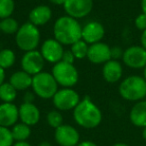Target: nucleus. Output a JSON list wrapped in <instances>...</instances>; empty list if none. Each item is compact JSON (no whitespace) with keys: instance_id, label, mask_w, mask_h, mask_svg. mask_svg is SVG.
<instances>
[{"instance_id":"nucleus-1","label":"nucleus","mask_w":146,"mask_h":146,"mask_svg":"<svg viewBox=\"0 0 146 146\" xmlns=\"http://www.w3.org/2000/svg\"><path fill=\"white\" fill-rule=\"evenodd\" d=\"M82 27L77 19L65 15L55 21L53 26L54 38L62 45H72L81 39Z\"/></svg>"},{"instance_id":"nucleus-2","label":"nucleus","mask_w":146,"mask_h":146,"mask_svg":"<svg viewBox=\"0 0 146 146\" xmlns=\"http://www.w3.org/2000/svg\"><path fill=\"white\" fill-rule=\"evenodd\" d=\"M73 118L79 126L92 129L101 123L102 112L89 97H85L73 109Z\"/></svg>"},{"instance_id":"nucleus-3","label":"nucleus","mask_w":146,"mask_h":146,"mask_svg":"<svg viewBox=\"0 0 146 146\" xmlns=\"http://www.w3.org/2000/svg\"><path fill=\"white\" fill-rule=\"evenodd\" d=\"M118 91L127 101H141L146 97V81L143 76L130 75L122 80Z\"/></svg>"},{"instance_id":"nucleus-4","label":"nucleus","mask_w":146,"mask_h":146,"mask_svg":"<svg viewBox=\"0 0 146 146\" xmlns=\"http://www.w3.org/2000/svg\"><path fill=\"white\" fill-rule=\"evenodd\" d=\"M16 45L24 52L36 50L40 42V32L38 27L31 22H26L19 27L15 34Z\"/></svg>"},{"instance_id":"nucleus-5","label":"nucleus","mask_w":146,"mask_h":146,"mask_svg":"<svg viewBox=\"0 0 146 146\" xmlns=\"http://www.w3.org/2000/svg\"><path fill=\"white\" fill-rule=\"evenodd\" d=\"M32 89L33 92L42 99L53 98L58 91V83L51 73L42 72L38 73L32 78Z\"/></svg>"},{"instance_id":"nucleus-6","label":"nucleus","mask_w":146,"mask_h":146,"mask_svg":"<svg viewBox=\"0 0 146 146\" xmlns=\"http://www.w3.org/2000/svg\"><path fill=\"white\" fill-rule=\"evenodd\" d=\"M51 74L58 85L65 88L73 87L79 79V73L76 67L73 64L65 63L63 61H59L53 65Z\"/></svg>"},{"instance_id":"nucleus-7","label":"nucleus","mask_w":146,"mask_h":146,"mask_svg":"<svg viewBox=\"0 0 146 146\" xmlns=\"http://www.w3.org/2000/svg\"><path fill=\"white\" fill-rule=\"evenodd\" d=\"M55 108L60 111H68L74 109L80 102V96L77 92L72 88L58 89L52 98Z\"/></svg>"},{"instance_id":"nucleus-8","label":"nucleus","mask_w":146,"mask_h":146,"mask_svg":"<svg viewBox=\"0 0 146 146\" xmlns=\"http://www.w3.org/2000/svg\"><path fill=\"white\" fill-rule=\"evenodd\" d=\"M122 61L132 69H143L146 65V50L141 45H132L123 52Z\"/></svg>"},{"instance_id":"nucleus-9","label":"nucleus","mask_w":146,"mask_h":146,"mask_svg":"<svg viewBox=\"0 0 146 146\" xmlns=\"http://www.w3.org/2000/svg\"><path fill=\"white\" fill-rule=\"evenodd\" d=\"M44 58L41 55L40 51H38L37 49L25 52L21 58L22 70L30 74L31 76H34L38 73L42 72L43 68H44Z\"/></svg>"},{"instance_id":"nucleus-10","label":"nucleus","mask_w":146,"mask_h":146,"mask_svg":"<svg viewBox=\"0 0 146 146\" xmlns=\"http://www.w3.org/2000/svg\"><path fill=\"white\" fill-rule=\"evenodd\" d=\"M68 16L75 19L84 18L93 8V0H66L63 4Z\"/></svg>"},{"instance_id":"nucleus-11","label":"nucleus","mask_w":146,"mask_h":146,"mask_svg":"<svg viewBox=\"0 0 146 146\" xmlns=\"http://www.w3.org/2000/svg\"><path fill=\"white\" fill-rule=\"evenodd\" d=\"M64 51L63 45L55 38H49L45 40L40 47V53L44 60L54 64L61 61Z\"/></svg>"},{"instance_id":"nucleus-12","label":"nucleus","mask_w":146,"mask_h":146,"mask_svg":"<svg viewBox=\"0 0 146 146\" xmlns=\"http://www.w3.org/2000/svg\"><path fill=\"white\" fill-rule=\"evenodd\" d=\"M54 137L60 146H76L80 139L79 132L68 124H62L56 128Z\"/></svg>"},{"instance_id":"nucleus-13","label":"nucleus","mask_w":146,"mask_h":146,"mask_svg":"<svg viewBox=\"0 0 146 146\" xmlns=\"http://www.w3.org/2000/svg\"><path fill=\"white\" fill-rule=\"evenodd\" d=\"M87 58L93 64H104L111 59V47L101 41L89 45Z\"/></svg>"},{"instance_id":"nucleus-14","label":"nucleus","mask_w":146,"mask_h":146,"mask_svg":"<svg viewBox=\"0 0 146 146\" xmlns=\"http://www.w3.org/2000/svg\"><path fill=\"white\" fill-rule=\"evenodd\" d=\"M105 35V29L103 25L98 21H90L85 26L82 27L81 39L88 45L100 42Z\"/></svg>"},{"instance_id":"nucleus-15","label":"nucleus","mask_w":146,"mask_h":146,"mask_svg":"<svg viewBox=\"0 0 146 146\" xmlns=\"http://www.w3.org/2000/svg\"><path fill=\"white\" fill-rule=\"evenodd\" d=\"M19 119V109L13 103L0 104V126L10 127L16 124Z\"/></svg>"},{"instance_id":"nucleus-16","label":"nucleus","mask_w":146,"mask_h":146,"mask_svg":"<svg viewBox=\"0 0 146 146\" xmlns=\"http://www.w3.org/2000/svg\"><path fill=\"white\" fill-rule=\"evenodd\" d=\"M19 109V119L22 123L27 124L28 126H33L38 123L40 119V111L34 103L24 102L18 107Z\"/></svg>"},{"instance_id":"nucleus-17","label":"nucleus","mask_w":146,"mask_h":146,"mask_svg":"<svg viewBox=\"0 0 146 146\" xmlns=\"http://www.w3.org/2000/svg\"><path fill=\"white\" fill-rule=\"evenodd\" d=\"M123 75V67L118 60L110 59L103 64L102 76L104 80L108 83H116L122 78Z\"/></svg>"},{"instance_id":"nucleus-18","label":"nucleus","mask_w":146,"mask_h":146,"mask_svg":"<svg viewBox=\"0 0 146 146\" xmlns=\"http://www.w3.org/2000/svg\"><path fill=\"white\" fill-rule=\"evenodd\" d=\"M52 17V10L47 5L35 6L29 13V22L35 26H43L50 21Z\"/></svg>"},{"instance_id":"nucleus-19","label":"nucleus","mask_w":146,"mask_h":146,"mask_svg":"<svg viewBox=\"0 0 146 146\" xmlns=\"http://www.w3.org/2000/svg\"><path fill=\"white\" fill-rule=\"evenodd\" d=\"M129 119L137 127H146V100H141L134 104L130 110Z\"/></svg>"},{"instance_id":"nucleus-20","label":"nucleus","mask_w":146,"mask_h":146,"mask_svg":"<svg viewBox=\"0 0 146 146\" xmlns=\"http://www.w3.org/2000/svg\"><path fill=\"white\" fill-rule=\"evenodd\" d=\"M32 78L30 74L23 70L16 71L10 76L9 78V83L17 90V91H22L26 90L32 86Z\"/></svg>"},{"instance_id":"nucleus-21","label":"nucleus","mask_w":146,"mask_h":146,"mask_svg":"<svg viewBox=\"0 0 146 146\" xmlns=\"http://www.w3.org/2000/svg\"><path fill=\"white\" fill-rule=\"evenodd\" d=\"M11 133H12L14 141H26V139H28L31 134L30 126H28L25 123H22V122L16 123L11 129Z\"/></svg>"},{"instance_id":"nucleus-22","label":"nucleus","mask_w":146,"mask_h":146,"mask_svg":"<svg viewBox=\"0 0 146 146\" xmlns=\"http://www.w3.org/2000/svg\"><path fill=\"white\" fill-rule=\"evenodd\" d=\"M17 96V90L9 82H4L0 86V99L5 103H12Z\"/></svg>"},{"instance_id":"nucleus-23","label":"nucleus","mask_w":146,"mask_h":146,"mask_svg":"<svg viewBox=\"0 0 146 146\" xmlns=\"http://www.w3.org/2000/svg\"><path fill=\"white\" fill-rule=\"evenodd\" d=\"M19 27L20 26L18 24V21L12 17L0 20V31L4 34H16Z\"/></svg>"},{"instance_id":"nucleus-24","label":"nucleus","mask_w":146,"mask_h":146,"mask_svg":"<svg viewBox=\"0 0 146 146\" xmlns=\"http://www.w3.org/2000/svg\"><path fill=\"white\" fill-rule=\"evenodd\" d=\"M88 48H89V45L84 40L80 39V40L76 41L75 43H73L71 45L70 50L73 53L75 59H83L85 57H87Z\"/></svg>"},{"instance_id":"nucleus-25","label":"nucleus","mask_w":146,"mask_h":146,"mask_svg":"<svg viewBox=\"0 0 146 146\" xmlns=\"http://www.w3.org/2000/svg\"><path fill=\"white\" fill-rule=\"evenodd\" d=\"M15 53L13 50L8 48H5L0 50V67L3 69L10 68L15 63Z\"/></svg>"},{"instance_id":"nucleus-26","label":"nucleus","mask_w":146,"mask_h":146,"mask_svg":"<svg viewBox=\"0 0 146 146\" xmlns=\"http://www.w3.org/2000/svg\"><path fill=\"white\" fill-rule=\"evenodd\" d=\"M14 10V0H0V20L11 17Z\"/></svg>"},{"instance_id":"nucleus-27","label":"nucleus","mask_w":146,"mask_h":146,"mask_svg":"<svg viewBox=\"0 0 146 146\" xmlns=\"http://www.w3.org/2000/svg\"><path fill=\"white\" fill-rule=\"evenodd\" d=\"M47 123L53 128H58L59 126H61L63 124V116L57 110H51L48 114H47Z\"/></svg>"},{"instance_id":"nucleus-28","label":"nucleus","mask_w":146,"mask_h":146,"mask_svg":"<svg viewBox=\"0 0 146 146\" xmlns=\"http://www.w3.org/2000/svg\"><path fill=\"white\" fill-rule=\"evenodd\" d=\"M13 139L11 130L7 127L0 126V146H13Z\"/></svg>"},{"instance_id":"nucleus-29","label":"nucleus","mask_w":146,"mask_h":146,"mask_svg":"<svg viewBox=\"0 0 146 146\" xmlns=\"http://www.w3.org/2000/svg\"><path fill=\"white\" fill-rule=\"evenodd\" d=\"M134 24H135V27L138 30L142 31V32L146 30V14L142 12L138 14L136 16L135 20H134Z\"/></svg>"},{"instance_id":"nucleus-30","label":"nucleus","mask_w":146,"mask_h":146,"mask_svg":"<svg viewBox=\"0 0 146 146\" xmlns=\"http://www.w3.org/2000/svg\"><path fill=\"white\" fill-rule=\"evenodd\" d=\"M123 52H124V50H122L121 47H119V46L111 47V59L118 60V59L122 58Z\"/></svg>"},{"instance_id":"nucleus-31","label":"nucleus","mask_w":146,"mask_h":146,"mask_svg":"<svg viewBox=\"0 0 146 146\" xmlns=\"http://www.w3.org/2000/svg\"><path fill=\"white\" fill-rule=\"evenodd\" d=\"M61 61H63V62H65V63H69V64H73L74 61H75V57H74L73 53L71 52V50H66L63 53Z\"/></svg>"},{"instance_id":"nucleus-32","label":"nucleus","mask_w":146,"mask_h":146,"mask_svg":"<svg viewBox=\"0 0 146 146\" xmlns=\"http://www.w3.org/2000/svg\"><path fill=\"white\" fill-rule=\"evenodd\" d=\"M140 43H141V46L146 50V30L142 32L141 37H140Z\"/></svg>"},{"instance_id":"nucleus-33","label":"nucleus","mask_w":146,"mask_h":146,"mask_svg":"<svg viewBox=\"0 0 146 146\" xmlns=\"http://www.w3.org/2000/svg\"><path fill=\"white\" fill-rule=\"evenodd\" d=\"M5 79V69H3L2 67H0V86L4 83Z\"/></svg>"},{"instance_id":"nucleus-34","label":"nucleus","mask_w":146,"mask_h":146,"mask_svg":"<svg viewBox=\"0 0 146 146\" xmlns=\"http://www.w3.org/2000/svg\"><path fill=\"white\" fill-rule=\"evenodd\" d=\"M76 146H97V145L92 141H82L79 142Z\"/></svg>"},{"instance_id":"nucleus-35","label":"nucleus","mask_w":146,"mask_h":146,"mask_svg":"<svg viewBox=\"0 0 146 146\" xmlns=\"http://www.w3.org/2000/svg\"><path fill=\"white\" fill-rule=\"evenodd\" d=\"M33 100H34V96H33L32 93H26L25 95V101L24 102H30V103H33Z\"/></svg>"},{"instance_id":"nucleus-36","label":"nucleus","mask_w":146,"mask_h":146,"mask_svg":"<svg viewBox=\"0 0 146 146\" xmlns=\"http://www.w3.org/2000/svg\"><path fill=\"white\" fill-rule=\"evenodd\" d=\"M13 146H31V145L26 141H19V142H15L13 144Z\"/></svg>"},{"instance_id":"nucleus-37","label":"nucleus","mask_w":146,"mask_h":146,"mask_svg":"<svg viewBox=\"0 0 146 146\" xmlns=\"http://www.w3.org/2000/svg\"><path fill=\"white\" fill-rule=\"evenodd\" d=\"M49 1L55 5H63L66 0H49Z\"/></svg>"},{"instance_id":"nucleus-38","label":"nucleus","mask_w":146,"mask_h":146,"mask_svg":"<svg viewBox=\"0 0 146 146\" xmlns=\"http://www.w3.org/2000/svg\"><path fill=\"white\" fill-rule=\"evenodd\" d=\"M141 10L142 13L146 14V0H141Z\"/></svg>"},{"instance_id":"nucleus-39","label":"nucleus","mask_w":146,"mask_h":146,"mask_svg":"<svg viewBox=\"0 0 146 146\" xmlns=\"http://www.w3.org/2000/svg\"><path fill=\"white\" fill-rule=\"evenodd\" d=\"M38 146H52V145H51V144L49 143V142H47V141H42Z\"/></svg>"},{"instance_id":"nucleus-40","label":"nucleus","mask_w":146,"mask_h":146,"mask_svg":"<svg viewBox=\"0 0 146 146\" xmlns=\"http://www.w3.org/2000/svg\"><path fill=\"white\" fill-rule=\"evenodd\" d=\"M142 136H143L144 140L146 141V127L143 128V131H142Z\"/></svg>"},{"instance_id":"nucleus-41","label":"nucleus","mask_w":146,"mask_h":146,"mask_svg":"<svg viewBox=\"0 0 146 146\" xmlns=\"http://www.w3.org/2000/svg\"><path fill=\"white\" fill-rule=\"evenodd\" d=\"M112 146H129V145H127V144H125V143H115Z\"/></svg>"},{"instance_id":"nucleus-42","label":"nucleus","mask_w":146,"mask_h":146,"mask_svg":"<svg viewBox=\"0 0 146 146\" xmlns=\"http://www.w3.org/2000/svg\"><path fill=\"white\" fill-rule=\"evenodd\" d=\"M143 78L145 79V81H146V65H145V67L143 68Z\"/></svg>"},{"instance_id":"nucleus-43","label":"nucleus","mask_w":146,"mask_h":146,"mask_svg":"<svg viewBox=\"0 0 146 146\" xmlns=\"http://www.w3.org/2000/svg\"><path fill=\"white\" fill-rule=\"evenodd\" d=\"M0 32H1V31H0Z\"/></svg>"}]
</instances>
